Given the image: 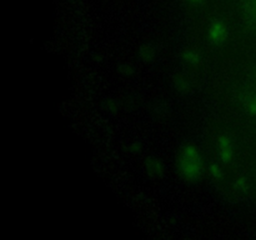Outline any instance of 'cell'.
<instances>
[{
  "label": "cell",
  "mask_w": 256,
  "mask_h": 240,
  "mask_svg": "<svg viewBox=\"0 0 256 240\" xmlns=\"http://www.w3.org/2000/svg\"><path fill=\"white\" fill-rule=\"evenodd\" d=\"M176 165L182 179L189 182H198L204 174V160L200 150L194 144H186L180 149Z\"/></svg>",
  "instance_id": "6da1fadb"
},
{
  "label": "cell",
  "mask_w": 256,
  "mask_h": 240,
  "mask_svg": "<svg viewBox=\"0 0 256 240\" xmlns=\"http://www.w3.org/2000/svg\"><path fill=\"white\" fill-rule=\"evenodd\" d=\"M229 28L222 19H212L208 25L206 36L212 45H222L229 38Z\"/></svg>",
  "instance_id": "7a4b0ae2"
},
{
  "label": "cell",
  "mask_w": 256,
  "mask_h": 240,
  "mask_svg": "<svg viewBox=\"0 0 256 240\" xmlns=\"http://www.w3.org/2000/svg\"><path fill=\"white\" fill-rule=\"evenodd\" d=\"M216 149H218V156H219L220 162L222 164L228 165L232 162L234 159V144H232V140L230 139V136L222 134L218 138L216 142Z\"/></svg>",
  "instance_id": "3957f363"
},
{
  "label": "cell",
  "mask_w": 256,
  "mask_h": 240,
  "mask_svg": "<svg viewBox=\"0 0 256 240\" xmlns=\"http://www.w3.org/2000/svg\"><path fill=\"white\" fill-rule=\"evenodd\" d=\"M146 170L150 176L155 178V179L162 178V174H164V166H162V162L158 159H152H152H148Z\"/></svg>",
  "instance_id": "277c9868"
},
{
  "label": "cell",
  "mask_w": 256,
  "mask_h": 240,
  "mask_svg": "<svg viewBox=\"0 0 256 240\" xmlns=\"http://www.w3.org/2000/svg\"><path fill=\"white\" fill-rule=\"evenodd\" d=\"M242 8L249 22L256 26V0H244Z\"/></svg>",
  "instance_id": "5b68a950"
},
{
  "label": "cell",
  "mask_w": 256,
  "mask_h": 240,
  "mask_svg": "<svg viewBox=\"0 0 256 240\" xmlns=\"http://www.w3.org/2000/svg\"><path fill=\"white\" fill-rule=\"evenodd\" d=\"M244 108L252 115H256V92H252L244 100Z\"/></svg>",
  "instance_id": "8992f818"
},
{
  "label": "cell",
  "mask_w": 256,
  "mask_h": 240,
  "mask_svg": "<svg viewBox=\"0 0 256 240\" xmlns=\"http://www.w3.org/2000/svg\"><path fill=\"white\" fill-rule=\"evenodd\" d=\"M182 59L186 64L189 65H195L199 62V54H198L195 50L192 49H186L182 52Z\"/></svg>",
  "instance_id": "52a82bcc"
},
{
  "label": "cell",
  "mask_w": 256,
  "mask_h": 240,
  "mask_svg": "<svg viewBox=\"0 0 256 240\" xmlns=\"http://www.w3.org/2000/svg\"><path fill=\"white\" fill-rule=\"evenodd\" d=\"M140 58H142L144 62H152L155 58V50L154 48L150 46V45H145L140 50Z\"/></svg>",
  "instance_id": "ba28073f"
},
{
  "label": "cell",
  "mask_w": 256,
  "mask_h": 240,
  "mask_svg": "<svg viewBox=\"0 0 256 240\" xmlns=\"http://www.w3.org/2000/svg\"><path fill=\"white\" fill-rule=\"evenodd\" d=\"M209 172L210 175H212L214 179H222L224 178V172H222V168L220 166L219 164H216V162H214V164L210 165L209 168Z\"/></svg>",
  "instance_id": "9c48e42d"
},
{
  "label": "cell",
  "mask_w": 256,
  "mask_h": 240,
  "mask_svg": "<svg viewBox=\"0 0 256 240\" xmlns=\"http://www.w3.org/2000/svg\"><path fill=\"white\" fill-rule=\"evenodd\" d=\"M248 188V182L245 180V178H239L236 182H234V189L238 190V192H245Z\"/></svg>",
  "instance_id": "30bf717a"
},
{
  "label": "cell",
  "mask_w": 256,
  "mask_h": 240,
  "mask_svg": "<svg viewBox=\"0 0 256 240\" xmlns=\"http://www.w3.org/2000/svg\"><path fill=\"white\" fill-rule=\"evenodd\" d=\"M188 2H190L192 4H195V5H202L204 4L205 0H188Z\"/></svg>",
  "instance_id": "8fae6325"
}]
</instances>
